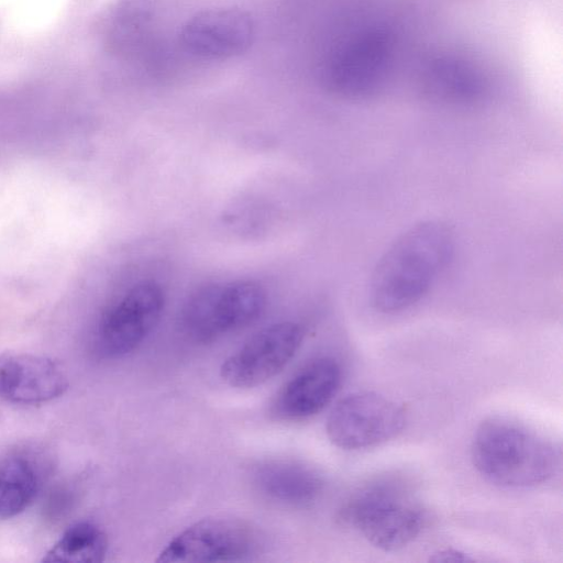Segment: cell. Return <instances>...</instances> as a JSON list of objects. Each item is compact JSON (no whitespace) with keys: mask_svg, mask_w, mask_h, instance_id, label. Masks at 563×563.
Masks as SVG:
<instances>
[{"mask_svg":"<svg viewBox=\"0 0 563 563\" xmlns=\"http://www.w3.org/2000/svg\"><path fill=\"white\" fill-rule=\"evenodd\" d=\"M261 538L249 522L232 517L201 519L176 534L157 562H240L260 551Z\"/></svg>","mask_w":563,"mask_h":563,"instance_id":"obj_6","label":"cell"},{"mask_svg":"<svg viewBox=\"0 0 563 563\" xmlns=\"http://www.w3.org/2000/svg\"><path fill=\"white\" fill-rule=\"evenodd\" d=\"M108 539L91 521H79L66 529L43 556L44 562L95 563L103 561Z\"/></svg>","mask_w":563,"mask_h":563,"instance_id":"obj_15","label":"cell"},{"mask_svg":"<svg viewBox=\"0 0 563 563\" xmlns=\"http://www.w3.org/2000/svg\"><path fill=\"white\" fill-rule=\"evenodd\" d=\"M255 37L251 15L234 7L206 9L190 16L180 30V42L191 55L228 59L246 52Z\"/></svg>","mask_w":563,"mask_h":563,"instance_id":"obj_9","label":"cell"},{"mask_svg":"<svg viewBox=\"0 0 563 563\" xmlns=\"http://www.w3.org/2000/svg\"><path fill=\"white\" fill-rule=\"evenodd\" d=\"M266 305V291L254 280L214 283L188 299L181 311L180 325L190 340L212 342L253 323Z\"/></svg>","mask_w":563,"mask_h":563,"instance_id":"obj_4","label":"cell"},{"mask_svg":"<svg viewBox=\"0 0 563 563\" xmlns=\"http://www.w3.org/2000/svg\"><path fill=\"white\" fill-rule=\"evenodd\" d=\"M40 476L33 462L20 454L0 457V520L23 512L34 500Z\"/></svg>","mask_w":563,"mask_h":563,"instance_id":"obj_14","label":"cell"},{"mask_svg":"<svg viewBox=\"0 0 563 563\" xmlns=\"http://www.w3.org/2000/svg\"><path fill=\"white\" fill-rule=\"evenodd\" d=\"M341 379V366L335 358L316 357L280 388L272 404V413L286 421L310 418L332 400Z\"/></svg>","mask_w":563,"mask_h":563,"instance_id":"obj_10","label":"cell"},{"mask_svg":"<svg viewBox=\"0 0 563 563\" xmlns=\"http://www.w3.org/2000/svg\"><path fill=\"white\" fill-rule=\"evenodd\" d=\"M151 9L148 0H125L118 5L109 21L110 36L117 48H132L141 41L152 19Z\"/></svg>","mask_w":563,"mask_h":563,"instance_id":"obj_16","label":"cell"},{"mask_svg":"<svg viewBox=\"0 0 563 563\" xmlns=\"http://www.w3.org/2000/svg\"><path fill=\"white\" fill-rule=\"evenodd\" d=\"M472 460L487 481L504 487L540 485L553 476L559 455L553 443L530 427L506 417H490L476 429Z\"/></svg>","mask_w":563,"mask_h":563,"instance_id":"obj_2","label":"cell"},{"mask_svg":"<svg viewBox=\"0 0 563 563\" xmlns=\"http://www.w3.org/2000/svg\"><path fill=\"white\" fill-rule=\"evenodd\" d=\"M339 517L384 551L406 547L427 522L413 486L396 474L380 475L356 487L343 503Z\"/></svg>","mask_w":563,"mask_h":563,"instance_id":"obj_3","label":"cell"},{"mask_svg":"<svg viewBox=\"0 0 563 563\" xmlns=\"http://www.w3.org/2000/svg\"><path fill=\"white\" fill-rule=\"evenodd\" d=\"M405 423V412L395 401L374 391H357L336 402L325 430L335 446L362 450L395 438Z\"/></svg>","mask_w":563,"mask_h":563,"instance_id":"obj_7","label":"cell"},{"mask_svg":"<svg viewBox=\"0 0 563 563\" xmlns=\"http://www.w3.org/2000/svg\"><path fill=\"white\" fill-rule=\"evenodd\" d=\"M386 41L371 36L360 41L333 63L329 84L338 92L361 96L378 85L386 60Z\"/></svg>","mask_w":563,"mask_h":563,"instance_id":"obj_13","label":"cell"},{"mask_svg":"<svg viewBox=\"0 0 563 563\" xmlns=\"http://www.w3.org/2000/svg\"><path fill=\"white\" fill-rule=\"evenodd\" d=\"M62 365L32 354L0 356V397L14 404L34 405L53 400L68 388Z\"/></svg>","mask_w":563,"mask_h":563,"instance_id":"obj_11","label":"cell"},{"mask_svg":"<svg viewBox=\"0 0 563 563\" xmlns=\"http://www.w3.org/2000/svg\"><path fill=\"white\" fill-rule=\"evenodd\" d=\"M453 252V232L441 221H422L406 230L374 269L369 286L374 307L393 313L416 305L444 272Z\"/></svg>","mask_w":563,"mask_h":563,"instance_id":"obj_1","label":"cell"},{"mask_svg":"<svg viewBox=\"0 0 563 563\" xmlns=\"http://www.w3.org/2000/svg\"><path fill=\"white\" fill-rule=\"evenodd\" d=\"M252 481L266 498L296 507L312 504L324 489V479L318 471L287 460L258 463L253 468Z\"/></svg>","mask_w":563,"mask_h":563,"instance_id":"obj_12","label":"cell"},{"mask_svg":"<svg viewBox=\"0 0 563 563\" xmlns=\"http://www.w3.org/2000/svg\"><path fill=\"white\" fill-rule=\"evenodd\" d=\"M303 335L302 327L294 321L263 328L223 361L221 378L235 388H252L266 383L296 355Z\"/></svg>","mask_w":563,"mask_h":563,"instance_id":"obj_8","label":"cell"},{"mask_svg":"<svg viewBox=\"0 0 563 563\" xmlns=\"http://www.w3.org/2000/svg\"><path fill=\"white\" fill-rule=\"evenodd\" d=\"M165 306L159 284L142 280L112 301L101 313L95 347L104 358H119L136 350L158 323Z\"/></svg>","mask_w":563,"mask_h":563,"instance_id":"obj_5","label":"cell"},{"mask_svg":"<svg viewBox=\"0 0 563 563\" xmlns=\"http://www.w3.org/2000/svg\"><path fill=\"white\" fill-rule=\"evenodd\" d=\"M472 560L473 559L465 553L453 549L442 550L435 553L432 558V561L435 562H467Z\"/></svg>","mask_w":563,"mask_h":563,"instance_id":"obj_17","label":"cell"}]
</instances>
